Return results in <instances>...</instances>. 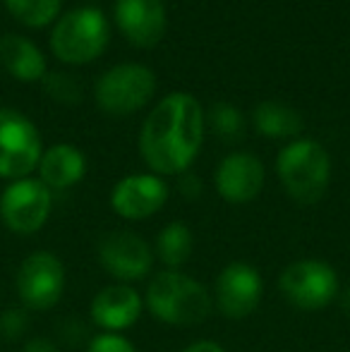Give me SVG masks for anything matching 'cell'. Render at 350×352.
<instances>
[{
  "instance_id": "cell-13",
  "label": "cell",
  "mask_w": 350,
  "mask_h": 352,
  "mask_svg": "<svg viewBox=\"0 0 350 352\" xmlns=\"http://www.w3.org/2000/svg\"><path fill=\"white\" fill-rule=\"evenodd\" d=\"M264 163L245 151L228 153L216 168V190L228 204H250L264 187Z\"/></svg>"
},
{
  "instance_id": "cell-6",
  "label": "cell",
  "mask_w": 350,
  "mask_h": 352,
  "mask_svg": "<svg viewBox=\"0 0 350 352\" xmlns=\"http://www.w3.org/2000/svg\"><path fill=\"white\" fill-rule=\"evenodd\" d=\"M43 144L36 125L12 108H0V177L22 180L39 168Z\"/></svg>"
},
{
  "instance_id": "cell-3",
  "label": "cell",
  "mask_w": 350,
  "mask_h": 352,
  "mask_svg": "<svg viewBox=\"0 0 350 352\" xmlns=\"http://www.w3.org/2000/svg\"><path fill=\"white\" fill-rule=\"evenodd\" d=\"M276 173L285 195L298 204H317L331 182L329 151L314 140H295L281 148Z\"/></svg>"
},
{
  "instance_id": "cell-21",
  "label": "cell",
  "mask_w": 350,
  "mask_h": 352,
  "mask_svg": "<svg viewBox=\"0 0 350 352\" xmlns=\"http://www.w3.org/2000/svg\"><path fill=\"white\" fill-rule=\"evenodd\" d=\"M209 122L223 142H240L245 135V118L233 103H216L209 113Z\"/></svg>"
},
{
  "instance_id": "cell-16",
  "label": "cell",
  "mask_w": 350,
  "mask_h": 352,
  "mask_svg": "<svg viewBox=\"0 0 350 352\" xmlns=\"http://www.w3.org/2000/svg\"><path fill=\"white\" fill-rule=\"evenodd\" d=\"M39 180L48 190H70L85 177L87 173V158L72 144H53L46 148L39 163Z\"/></svg>"
},
{
  "instance_id": "cell-25",
  "label": "cell",
  "mask_w": 350,
  "mask_h": 352,
  "mask_svg": "<svg viewBox=\"0 0 350 352\" xmlns=\"http://www.w3.org/2000/svg\"><path fill=\"white\" fill-rule=\"evenodd\" d=\"M22 352H61L56 343H51L48 338H32L24 345Z\"/></svg>"
},
{
  "instance_id": "cell-11",
  "label": "cell",
  "mask_w": 350,
  "mask_h": 352,
  "mask_svg": "<svg viewBox=\"0 0 350 352\" xmlns=\"http://www.w3.org/2000/svg\"><path fill=\"white\" fill-rule=\"evenodd\" d=\"M264 295L262 274L252 264L245 261H233L223 266L216 276L214 285V305L226 319H248L254 314Z\"/></svg>"
},
{
  "instance_id": "cell-2",
  "label": "cell",
  "mask_w": 350,
  "mask_h": 352,
  "mask_svg": "<svg viewBox=\"0 0 350 352\" xmlns=\"http://www.w3.org/2000/svg\"><path fill=\"white\" fill-rule=\"evenodd\" d=\"M144 307L151 316L171 326L201 324L214 309V295L204 283L182 271L164 269L154 274L144 292Z\"/></svg>"
},
{
  "instance_id": "cell-8",
  "label": "cell",
  "mask_w": 350,
  "mask_h": 352,
  "mask_svg": "<svg viewBox=\"0 0 350 352\" xmlns=\"http://www.w3.org/2000/svg\"><path fill=\"white\" fill-rule=\"evenodd\" d=\"M14 290L27 309H53L65 292V264L53 252H32L19 264L14 276Z\"/></svg>"
},
{
  "instance_id": "cell-9",
  "label": "cell",
  "mask_w": 350,
  "mask_h": 352,
  "mask_svg": "<svg viewBox=\"0 0 350 352\" xmlns=\"http://www.w3.org/2000/svg\"><path fill=\"white\" fill-rule=\"evenodd\" d=\"M53 195L41 180L22 177L10 182L0 195V221L14 235H34L46 226Z\"/></svg>"
},
{
  "instance_id": "cell-5",
  "label": "cell",
  "mask_w": 350,
  "mask_h": 352,
  "mask_svg": "<svg viewBox=\"0 0 350 352\" xmlns=\"http://www.w3.org/2000/svg\"><path fill=\"white\" fill-rule=\"evenodd\" d=\"M278 290L295 309L319 311L341 295L338 274L322 259H298L281 271Z\"/></svg>"
},
{
  "instance_id": "cell-26",
  "label": "cell",
  "mask_w": 350,
  "mask_h": 352,
  "mask_svg": "<svg viewBox=\"0 0 350 352\" xmlns=\"http://www.w3.org/2000/svg\"><path fill=\"white\" fill-rule=\"evenodd\" d=\"M182 352H226V348L221 343H216V340H195Z\"/></svg>"
},
{
  "instance_id": "cell-10",
  "label": "cell",
  "mask_w": 350,
  "mask_h": 352,
  "mask_svg": "<svg viewBox=\"0 0 350 352\" xmlns=\"http://www.w3.org/2000/svg\"><path fill=\"white\" fill-rule=\"evenodd\" d=\"M98 264L108 276L118 283H137L144 280L154 271V247L132 230H113L98 242Z\"/></svg>"
},
{
  "instance_id": "cell-17",
  "label": "cell",
  "mask_w": 350,
  "mask_h": 352,
  "mask_svg": "<svg viewBox=\"0 0 350 352\" xmlns=\"http://www.w3.org/2000/svg\"><path fill=\"white\" fill-rule=\"evenodd\" d=\"M0 65L19 82H39L46 77V58L29 38L5 34L0 38Z\"/></svg>"
},
{
  "instance_id": "cell-23",
  "label": "cell",
  "mask_w": 350,
  "mask_h": 352,
  "mask_svg": "<svg viewBox=\"0 0 350 352\" xmlns=\"http://www.w3.org/2000/svg\"><path fill=\"white\" fill-rule=\"evenodd\" d=\"M87 352H137V348L120 333H98L91 338Z\"/></svg>"
},
{
  "instance_id": "cell-22",
  "label": "cell",
  "mask_w": 350,
  "mask_h": 352,
  "mask_svg": "<svg viewBox=\"0 0 350 352\" xmlns=\"http://www.w3.org/2000/svg\"><path fill=\"white\" fill-rule=\"evenodd\" d=\"M43 82H46L48 96L56 98L58 103H77L82 98V87L77 84V79L70 77L67 72L46 74Z\"/></svg>"
},
{
  "instance_id": "cell-20",
  "label": "cell",
  "mask_w": 350,
  "mask_h": 352,
  "mask_svg": "<svg viewBox=\"0 0 350 352\" xmlns=\"http://www.w3.org/2000/svg\"><path fill=\"white\" fill-rule=\"evenodd\" d=\"M63 0H5L8 10L14 14V19L24 24V27H46L61 12Z\"/></svg>"
},
{
  "instance_id": "cell-7",
  "label": "cell",
  "mask_w": 350,
  "mask_h": 352,
  "mask_svg": "<svg viewBox=\"0 0 350 352\" xmlns=\"http://www.w3.org/2000/svg\"><path fill=\"white\" fill-rule=\"evenodd\" d=\"M156 91V77L146 65L122 63L96 82V103L108 116H132L144 108Z\"/></svg>"
},
{
  "instance_id": "cell-4",
  "label": "cell",
  "mask_w": 350,
  "mask_h": 352,
  "mask_svg": "<svg viewBox=\"0 0 350 352\" xmlns=\"http://www.w3.org/2000/svg\"><path fill=\"white\" fill-rule=\"evenodd\" d=\"M111 27L96 8H80L63 14L51 32V51L67 65H85L106 51Z\"/></svg>"
},
{
  "instance_id": "cell-14",
  "label": "cell",
  "mask_w": 350,
  "mask_h": 352,
  "mask_svg": "<svg viewBox=\"0 0 350 352\" xmlns=\"http://www.w3.org/2000/svg\"><path fill=\"white\" fill-rule=\"evenodd\" d=\"M142 309H144V300L135 287L125 283H113L94 295L89 314L103 333H120L137 324Z\"/></svg>"
},
{
  "instance_id": "cell-1",
  "label": "cell",
  "mask_w": 350,
  "mask_h": 352,
  "mask_svg": "<svg viewBox=\"0 0 350 352\" xmlns=\"http://www.w3.org/2000/svg\"><path fill=\"white\" fill-rule=\"evenodd\" d=\"M204 111L190 94L161 98L142 125L140 151L156 175H180L192 166L204 142Z\"/></svg>"
},
{
  "instance_id": "cell-18",
  "label": "cell",
  "mask_w": 350,
  "mask_h": 352,
  "mask_svg": "<svg viewBox=\"0 0 350 352\" xmlns=\"http://www.w3.org/2000/svg\"><path fill=\"white\" fill-rule=\"evenodd\" d=\"M254 125L259 135L271 140H290L303 132V118L298 111L281 101H264L254 108Z\"/></svg>"
},
{
  "instance_id": "cell-24",
  "label": "cell",
  "mask_w": 350,
  "mask_h": 352,
  "mask_svg": "<svg viewBox=\"0 0 350 352\" xmlns=\"http://www.w3.org/2000/svg\"><path fill=\"white\" fill-rule=\"evenodd\" d=\"M24 326H27L24 314H19V309H10L0 319V333H5L8 338H14V336H19V331H24Z\"/></svg>"
},
{
  "instance_id": "cell-12",
  "label": "cell",
  "mask_w": 350,
  "mask_h": 352,
  "mask_svg": "<svg viewBox=\"0 0 350 352\" xmlns=\"http://www.w3.org/2000/svg\"><path fill=\"white\" fill-rule=\"evenodd\" d=\"M166 201H168V185L156 173L127 175L111 192V209L127 221H144L164 209Z\"/></svg>"
},
{
  "instance_id": "cell-15",
  "label": "cell",
  "mask_w": 350,
  "mask_h": 352,
  "mask_svg": "<svg viewBox=\"0 0 350 352\" xmlns=\"http://www.w3.org/2000/svg\"><path fill=\"white\" fill-rule=\"evenodd\" d=\"M116 22L132 46H156L166 34L164 0H116Z\"/></svg>"
},
{
  "instance_id": "cell-27",
  "label": "cell",
  "mask_w": 350,
  "mask_h": 352,
  "mask_svg": "<svg viewBox=\"0 0 350 352\" xmlns=\"http://www.w3.org/2000/svg\"><path fill=\"white\" fill-rule=\"evenodd\" d=\"M343 309H346V314H350V290H346V295H343Z\"/></svg>"
},
{
  "instance_id": "cell-19",
  "label": "cell",
  "mask_w": 350,
  "mask_h": 352,
  "mask_svg": "<svg viewBox=\"0 0 350 352\" xmlns=\"http://www.w3.org/2000/svg\"><path fill=\"white\" fill-rule=\"evenodd\" d=\"M195 250V235L192 230L180 221H173L159 232L156 237V250L154 254L159 261L171 271H180L182 264H187Z\"/></svg>"
}]
</instances>
